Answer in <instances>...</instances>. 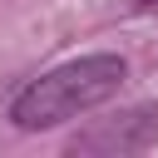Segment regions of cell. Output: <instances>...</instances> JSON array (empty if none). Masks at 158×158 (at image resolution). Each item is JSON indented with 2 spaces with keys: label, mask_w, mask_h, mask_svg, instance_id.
I'll list each match as a JSON object with an SVG mask.
<instances>
[{
  "label": "cell",
  "mask_w": 158,
  "mask_h": 158,
  "mask_svg": "<svg viewBox=\"0 0 158 158\" xmlns=\"http://www.w3.org/2000/svg\"><path fill=\"white\" fill-rule=\"evenodd\" d=\"M128 79V64L123 54H84V59H69L40 79H30L15 99H10V123L35 133V128H54V123H69L99 104H109Z\"/></svg>",
  "instance_id": "cell-1"
},
{
  "label": "cell",
  "mask_w": 158,
  "mask_h": 158,
  "mask_svg": "<svg viewBox=\"0 0 158 158\" xmlns=\"http://www.w3.org/2000/svg\"><path fill=\"white\" fill-rule=\"evenodd\" d=\"M158 143V104H138L69 143V153H143Z\"/></svg>",
  "instance_id": "cell-2"
},
{
  "label": "cell",
  "mask_w": 158,
  "mask_h": 158,
  "mask_svg": "<svg viewBox=\"0 0 158 158\" xmlns=\"http://www.w3.org/2000/svg\"><path fill=\"white\" fill-rule=\"evenodd\" d=\"M128 10L133 15H148V10H158V0H128Z\"/></svg>",
  "instance_id": "cell-3"
}]
</instances>
